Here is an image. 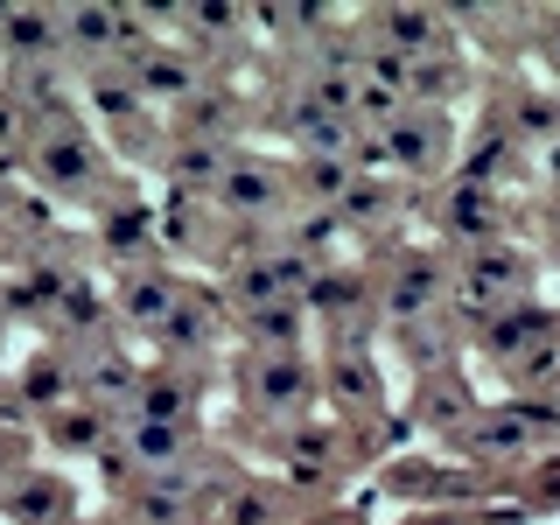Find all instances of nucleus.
I'll return each mask as SVG.
<instances>
[{
  "mask_svg": "<svg viewBox=\"0 0 560 525\" xmlns=\"http://www.w3.org/2000/svg\"><path fill=\"white\" fill-rule=\"evenodd\" d=\"M385 148H399L393 162H407V168H434L448 140H442L434 119H393V127H385Z\"/></svg>",
  "mask_w": 560,
  "mask_h": 525,
  "instance_id": "nucleus-1",
  "label": "nucleus"
},
{
  "mask_svg": "<svg viewBox=\"0 0 560 525\" xmlns=\"http://www.w3.org/2000/svg\"><path fill=\"white\" fill-rule=\"evenodd\" d=\"M547 57H553V63H560V22H553V35H547Z\"/></svg>",
  "mask_w": 560,
  "mask_h": 525,
  "instance_id": "nucleus-2",
  "label": "nucleus"
}]
</instances>
